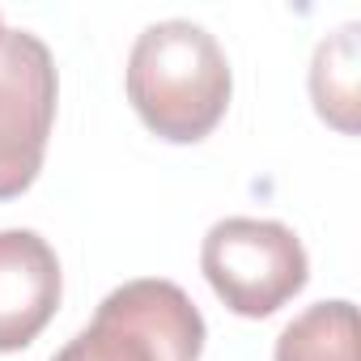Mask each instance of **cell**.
<instances>
[{
  "instance_id": "obj_1",
  "label": "cell",
  "mask_w": 361,
  "mask_h": 361,
  "mask_svg": "<svg viewBox=\"0 0 361 361\" xmlns=\"http://www.w3.org/2000/svg\"><path fill=\"white\" fill-rule=\"evenodd\" d=\"M230 90V60L204 26L170 18L136 35L128 56V102L161 140H204L226 119Z\"/></svg>"
},
{
  "instance_id": "obj_5",
  "label": "cell",
  "mask_w": 361,
  "mask_h": 361,
  "mask_svg": "<svg viewBox=\"0 0 361 361\" xmlns=\"http://www.w3.org/2000/svg\"><path fill=\"white\" fill-rule=\"evenodd\" d=\"M60 306V259L35 230H0V353L26 348Z\"/></svg>"
},
{
  "instance_id": "obj_4",
  "label": "cell",
  "mask_w": 361,
  "mask_h": 361,
  "mask_svg": "<svg viewBox=\"0 0 361 361\" xmlns=\"http://www.w3.org/2000/svg\"><path fill=\"white\" fill-rule=\"evenodd\" d=\"M56 60L30 30H5L0 43V200L22 196L47 153L56 123Z\"/></svg>"
},
{
  "instance_id": "obj_6",
  "label": "cell",
  "mask_w": 361,
  "mask_h": 361,
  "mask_svg": "<svg viewBox=\"0 0 361 361\" xmlns=\"http://www.w3.org/2000/svg\"><path fill=\"white\" fill-rule=\"evenodd\" d=\"M276 361H357L353 302H319L302 310L276 340Z\"/></svg>"
},
{
  "instance_id": "obj_3",
  "label": "cell",
  "mask_w": 361,
  "mask_h": 361,
  "mask_svg": "<svg viewBox=\"0 0 361 361\" xmlns=\"http://www.w3.org/2000/svg\"><path fill=\"white\" fill-rule=\"evenodd\" d=\"M200 268L213 293L243 319H268L302 293L310 264L302 238L281 221L226 217L204 234Z\"/></svg>"
},
{
  "instance_id": "obj_7",
  "label": "cell",
  "mask_w": 361,
  "mask_h": 361,
  "mask_svg": "<svg viewBox=\"0 0 361 361\" xmlns=\"http://www.w3.org/2000/svg\"><path fill=\"white\" fill-rule=\"evenodd\" d=\"M310 98L331 128L357 132V26L353 22L319 43L310 64Z\"/></svg>"
},
{
  "instance_id": "obj_2",
  "label": "cell",
  "mask_w": 361,
  "mask_h": 361,
  "mask_svg": "<svg viewBox=\"0 0 361 361\" xmlns=\"http://www.w3.org/2000/svg\"><path fill=\"white\" fill-rule=\"evenodd\" d=\"M204 319L174 281H128L111 289L51 361H200Z\"/></svg>"
},
{
  "instance_id": "obj_8",
  "label": "cell",
  "mask_w": 361,
  "mask_h": 361,
  "mask_svg": "<svg viewBox=\"0 0 361 361\" xmlns=\"http://www.w3.org/2000/svg\"><path fill=\"white\" fill-rule=\"evenodd\" d=\"M0 43H5V18H0Z\"/></svg>"
}]
</instances>
